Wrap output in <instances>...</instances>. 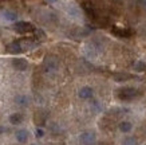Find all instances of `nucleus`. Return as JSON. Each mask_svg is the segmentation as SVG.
Segmentation results:
<instances>
[{"instance_id": "obj_1", "label": "nucleus", "mask_w": 146, "mask_h": 145, "mask_svg": "<svg viewBox=\"0 0 146 145\" xmlns=\"http://www.w3.org/2000/svg\"><path fill=\"white\" fill-rule=\"evenodd\" d=\"M138 96V90L134 88H121L117 90V97L122 101H131Z\"/></svg>"}, {"instance_id": "obj_2", "label": "nucleus", "mask_w": 146, "mask_h": 145, "mask_svg": "<svg viewBox=\"0 0 146 145\" xmlns=\"http://www.w3.org/2000/svg\"><path fill=\"white\" fill-rule=\"evenodd\" d=\"M58 66H59V63H58V59L54 55H48V57L44 59V71L47 74H52L55 71L58 70Z\"/></svg>"}, {"instance_id": "obj_3", "label": "nucleus", "mask_w": 146, "mask_h": 145, "mask_svg": "<svg viewBox=\"0 0 146 145\" xmlns=\"http://www.w3.org/2000/svg\"><path fill=\"white\" fill-rule=\"evenodd\" d=\"M13 30L19 34H28V32H34L35 27L28 22H16L13 26Z\"/></svg>"}, {"instance_id": "obj_4", "label": "nucleus", "mask_w": 146, "mask_h": 145, "mask_svg": "<svg viewBox=\"0 0 146 145\" xmlns=\"http://www.w3.org/2000/svg\"><path fill=\"white\" fill-rule=\"evenodd\" d=\"M20 47H22V51H28V50H32V48L38 47V40L34 39V38H23V39H19L18 40Z\"/></svg>"}, {"instance_id": "obj_5", "label": "nucleus", "mask_w": 146, "mask_h": 145, "mask_svg": "<svg viewBox=\"0 0 146 145\" xmlns=\"http://www.w3.org/2000/svg\"><path fill=\"white\" fill-rule=\"evenodd\" d=\"M82 7H83L84 12H86V15H87L90 19L97 20V19H98V13H97V9H95V7H94L93 3H90V1H84L83 4H82Z\"/></svg>"}, {"instance_id": "obj_6", "label": "nucleus", "mask_w": 146, "mask_h": 145, "mask_svg": "<svg viewBox=\"0 0 146 145\" xmlns=\"http://www.w3.org/2000/svg\"><path fill=\"white\" fill-rule=\"evenodd\" d=\"M111 34L119 38H130L133 35V31L130 28H121V27H111Z\"/></svg>"}, {"instance_id": "obj_7", "label": "nucleus", "mask_w": 146, "mask_h": 145, "mask_svg": "<svg viewBox=\"0 0 146 145\" xmlns=\"http://www.w3.org/2000/svg\"><path fill=\"white\" fill-rule=\"evenodd\" d=\"M80 144L83 145H91L95 141V133L94 132H83L79 136Z\"/></svg>"}, {"instance_id": "obj_8", "label": "nucleus", "mask_w": 146, "mask_h": 145, "mask_svg": "<svg viewBox=\"0 0 146 145\" xmlns=\"http://www.w3.org/2000/svg\"><path fill=\"white\" fill-rule=\"evenodd\" d=\"M12 66L19 71H23L26 70L27 66H28V63H27L26 59H22V58H16V59H13L12 61Z\"/></svg>"}, {"instance_id": "obj_9", "label": "nucleus", "mask_w": 146, "mask_h": 145, "mask_svg": "<svg viewBox=\"0 0 146 145\" xmlns=\"http://www.w3.org/2000/svg\"><path fill=\"white\" fill-rule=\"evenodd\" d=\"M93 94H94V90L90 86H84V88H82L79 90V97L82 100H90L93 97Z\"/></svg>"}, {"instance_id": "obj_10", "label": "nucleus", "mask_w": 146, "mask_h": 145, "mask_svg": "<svg viewBox=\"0 0 146 145\" xmlns=\"http://www.w3.org/2000/svg\"><path fill=\"white\" fill-rule=\"evenodd\" d=\"M7 51H8L9 54H20V53H23L22 47H20V44H19L18 40H15V42H12V43H9L8 46H7Z\"/></svg>"}, {"instance_id": "obj_11", "label": "nucleus", "mask_w": 146, "mask_h": 145, "mask_svg": "<svg viewBox=\"0 0 146 145\" xmlns=\"http://www.w3.org/2000/svg\"><path fill=\"white\" fill-rule=\"evenodd\" d=\"M113 78L115 81H118V82H125V81H130V79L134 78V75L129 74V73H115L113 75Z\"/></svg>"}, {"instance_id": "obj_12", "label": "nucleus", "mask_w": 146, "mask_h": 145, "mask_svg": "<svg viewBox=\"0 0 146 145\" xmlns=\"http://www.w3.org/2000/svg\"><path fill=\"white\" fill-rule=\"evenodd\" d=\"M16 140L19 141V142H26L27 138H28V132H27L26 129H20V130H18L16 132Z\"/></svg>"}, {"instance_id": "obj_13", "label": "nucleus", "mask_w": 146, "mask_h": 145, "mask_svg": "<svg viewBox=\"0 0 146 145\" xmlns=\"http://www.w3.org/2000/svg\"><path fill=\"white\" fill-rule=\"evenodd\" d=\"M22 121H23V116L20 113H13V114L9 116V122L12 125H19V124H22Z\"/></svg>"}, {"instance_id": "obj_14", "label": "nucleus", "mask_w": 146, "mask_h": 145, "mask_svg": "<svg viewBox=\"0 0 146 145\" xmlns=\"http://www.w3.org/2000/svg\"><path fill=\"white\" fill-rule=\"evenodd\" d=\"M3 16H4V19L9 20V22H15V20L18 19V15H16V12L9 11V9H5V11H3Z\"/></svg>"}, {"instance_id": "obj_15", "label": "nucleus", "mask_w": 146, "mask_h": 145, "mask_svg": "<svg viewBox=\"0 0 146 145\" xmlns=\"http://www.w3.org/2000/svg\"><path fill=\"white\" fill-rule=\"evenodd\" d=\"M131 129H133V125H131V122H129V121H122V122L119 124V130L121 132L129 133Z\"/></svg>"}, {"instance_id": "obj_16", "label": "nucleus", "mask_w": 146, "mask_h": 145, "mask_svg": "<svg viewBox=\"0 0 146 145\" xmlns=\"http://www.w3.org/2000/svg\"><path fill=\"white\" fill-rule=\"evenodd\" d=\"M15 102L20 106H26V105H28V98L26 96H18L15 98Z\"/></svg>"}, {"instance_id": "obj_17", "label": "nucleus", "mask_w": 146, "mask_h": 145, "mask_svg": "<svg viewBox=\"0 0 146 145\" xmlns=\"http://www.w3.org/2000/svg\"><path fill=\"white\" fill-rule=\"evenodd\" d=\"M133 67H134V70L135 71H145L146 70V65H145V62H142V61H138V62H135L133 65Z\"/></svg>"}, {"instance_id": "obj_18", "label": "nucleus", "mask_w": 146, "mask_h": 145, "mask_svg": "<svg viewBox=\"0 0 146 145\" xmlns=\"http://www.w3.org/2000/svg\"><path fill=\"white\" fill-rule=\"evenodd\" d=\"M123 145H137V140L134 137H127L123 140Z\"/></svg>"}, {"instance_id": "obj_19", "label": "nucleus", "mask_w": 146, "mask_h": 145, "mask_svg": "<svg viewBox=\"0 0 146 145\" xmlns=\"http://www.w3.org/2000/svg\"><path fill=\"white\" fill-rule=\"evenodd\" d=\"M43 134H44V130H43V129H40V128H38V129H36V132H35V136L36 137H43Z\"/></svg>"}, {"instance_id": "obj_20", "label": "nucleus", "mask_w": 146, "mask_h": 145, "mask_svg": "<svg viewBox=\"0 0 146 145\" xmlns=\"http://www.w3.org/2000/svg\"><path fill=\"white\" fill-rule=\"evenodd\" d=\"M141 3H142V5L146 8V0H141Z\"/></svg>"}, {"instance_id": "obj_21", "label": "nucleus", "mask_w": 146, "mask_h": 145, "mask_svg": "<svg viewBox=\"0 0 146 145\" xmlns=\"http://www.w3.org/2000/svg\"><path fill=\"white\" fill-rule=\"evenodd\" d=\"M47 1H48V3H56L58 0H47Z\"/></svg>"}, {"instance_id": "obj_22", "label": "nucleus", "mask_w": 146, "mask_h": 145, "mask_svg": "<svg viewBox=\"0 0 146 145\" xmlns=\"http://www.w3.org/2000/svg\"><path fill=\"white\" fill-rule=\"evenodd\" d=\"M4 130H5V128H0V133H1V132H4Z\"/></svg>"}]
</instances>
